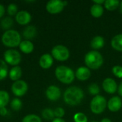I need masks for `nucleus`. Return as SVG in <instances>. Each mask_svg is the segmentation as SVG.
Wrapping results in <instances>:
<instances>
[{
  "label": "nucleus",
  "mask_w": 122,
  "mask_h": 122,
  "mask_svg": "<svg viewBox=\"0 0 122 122\" xmlns=\"http://www.w3.org/2000/svg\"><path fill=\"white\" fill-rule=\"evenodd\" d=\"M7 13L9 16H16L18 13V7L15 4H9L7 7Z\"/></svg>",
  "instance_id": "nucleus-31"
},
{
  "label": "nucleus",
  "mask_w": 122,
  "mask_h": 122,
  "mask_svg": "<svg viewBox=\"0 0 122 122\" xmlns=\"http://www.w3.org/2000/svg\"><path fill=\"white\" fill-rule=\"evenodd\" d=\"M105 44V41L104 39L101 36H97L95 37H94L91 41V46L92 49L97 50V49H100L104 47Z\"/></svg>",
  "instance_id": "nucleus-19"
},
{
  "label": "nucleus",
  "mask_w": 122,
  "mask_h": 122,
  "mask_svg": "<svg viewBox=\"0 0 122 122\" xmlns=\"http://www.w3.org/2000/svg\"><path fill=\"white\" fill-rule=\"evenodd\" d=\"M9 74L8 66L4 60L0 59V81L4 80Z\"/></svg>",
  "instance_id": "nucleus-24"
},
{
  "label": "nucleus",
  "mask_w": 122,
  "mask_h": 122,
  "mask_svg": "<svg viewBox=\"0 0 122 122\" xmlns=\"http://www.w3.org/2000/svg\"><path fill=\"white\" fill-rule=\"evenodd\" d=\"M10 106L14 111H19L22 107V102L19 98H14L11 100Z\"/></svg>",
  "instance_id": "nucleus-27"
},
{
  "label": "nucleus",
  "mask_w": 122,
  "mask_h": 122,
  "mask_svg": "<svg viewBox=\"0 0 122 122\" xmlns=\"http://www.w3.org/2000/svg\"><path fill=\"white\" fill-rule=\"evenodd\" d=\"M0 25H1V28L3 29H5L6 31L9 30L12 27V26L14 25L13 19L11 17H10V16L4 17V18H3L1 19Z\"/></svg>",
  "instance_id": "nucleus-23"
},
{
  "label": "nucleus",
  "mask_w": 122,
  "mask_h": 122,
  "mask_svg": "<svg viewBox=\"0 0 122 122\" xmlns=\"http://www.w3.org/2000/svg\"><path fill=\"white\" fill-rule=\"evenodd\" d=\"M4 13H5V8L3 4H0V19L3 17V16L4 15Z\"/></svg>",
  "instance_id": "nucleus-35"
},
{
  "label": "nucleus",
  "mask_w": 122,
  "mask_h": 122,
  "mask_svg": "<svg viewBox=\"0 0 122 122\" xmlns=\"http://www.w3.org/2000/svg\"><path fill=\"white\" fill-rule=\"evenodd\" d=\"M104 6L108 11H114L117 9L120 4V2L118 0H107L104 2Z\"/></svg>",
  "instance_id": "nucleus-25"
},
{
  "label": "nucleus",
  "mask_w": 122,
  "mask_h": 122,
  "mask_svg": "<svg viewBox=\"0 0 122 122\" xmlns=\"http://www.w3.org/2000/svg\"><path fill=\"white\" fill-rule=\"evenodd\" d=\"M90 69L86 66H80L76 69L75 72V76L79 81H86L90 77Z\"/></svg>",
  "instance_id": "nucleus-14"
},
{
  "label": "nucleus",
  "mask_w": 122,
  "mask_h": 122,
  "mask_svg": "<svg viewBox=\"0 0 122 122\" xmlns=\"http://www.w3.org/2000/svg\"><path fill=\"white\" fill-rule=\"evenodd\" d=\"M91 14L94 18H99L101 17L104 14V8L102 5H98L94 4L90 9Z\"/></svg>",
  "instance_id": "nucleus-21"
},
{
  "label": "nucleus",
  "mask_w": 122,
  "mask_h": 122,
  "mask_svg": "<svg viewBox=\"0 0 122 122\" xmlns=\"http://www.w3.org/2000/svg\"><path fill=\"white\" fill-rule=\"evenodd\" d=\"M4 61L13 66H18L21 61V54L15 49H8L4 53Z\"/></svg>",
  "instance_id": "nucleus-6"
},
{
  "label": "nucleus",
  "mask_w": 122,
  "mask_h": 122,
  "mask_svg": "<svg viewBox=\"0 0 122 122\" xmlns=\"http://www.w3.org/2000/svg\"><path fill=\"white\" fill-rule=\"evenodd\" d=\"M41 115H42V117L44 119L47 120V121L53 120L54 119V117H55L54 111L51 109H49V108L44 109L41 112Z\"/></svg>",
  "instance_id": "nucleus-26"
},
{
  "label": "nucleus",
  "mask_w": 122,
  "mask_h": 122,
  "mask_svg": "<svg viewBox=\"0 0 122 122\" xmlns=\"http://www.w3.org/2000/svg\"></svg>",
  "instance_id": "nucleus-41"
},
{
  "label": "nucleus",
  "mask_w": 122,
  "mask_h": 122,
  "mask_svg": "<svg viewBox=\"0 0 122 122\" xmlns=\"http://www.w3.org/2000/svg\"><path fill=\"white\" fill-rule=\"evenodd\" d=\"M112 46L114 49L122 51V34H119L113 37L111 41Z\"/></svg>",
  "instance_id": "nucleus-20"
},
{
  "label": "nucleus",
  "mask_w": 122,
  "mask_h": 122,
  "mask_svg": "<svg viewBox=\"0 0 122 122\" xmlns=\"http://www.w3.org/2000/svg\"><path fill=\"white\" fill-rule=\"evenodd\" d=\"M64 1L61 0H51L46 5V11L51 14H56L61 12L65 6Z\"/></svg>",
  "instance_id": "nucleus-9"
},
{
  "label": "nucleus",
  "mask_w": 122,
  "mask_h": 122,
  "mask_svg": "<svg viewBox=\"0 0 122 122\" xmlns=\"http://www.w3.org/2000/svg\"><path fill=\"white\" fill-rule=\"evenodd\" d=\"M93 2H94V4H98V5H102V4H104V2H105V1L104 0H94V1H93Z\"/></svg>",
  "instance_id": "nucleus-36"
},
{
  "label": "nucleus",
  "mask_w": 122,
  "mask_h": 122,
  "mask_svg": "<svg viewBox=\"0 0 122 122\" xmlns=\"http://www.w3.org/2000/svg\"><path fill=\"white\" fill-rule=\"evenodd\" d=\"M21 41V34L16 30L9 29L5 31L1 36L2 44L9 48H15L19 46Z\"/></svg>",
  "instance_id": "nucleus-2"
},
{
  "label": "nucleus",
  "mask_w": 122,
  "mask_h": 122,
  "mask_svg": "<svg viewBox=\"0 0 122 122\" xmlns=\"http://www.w3.org/2000/svg\"><path fill=\"white\" fill-rule=\"evenodd\" d=\"M88 90H89V92L92 95H95V96L99 95V94L100 92V88H99V85L95 83L91 84L88 88Z\"/></svg>",
  "instance_id": "nucleus-29"
},
{
  "label": "nucleus",
  "mask_w": 122,
  "mask_h": 122,
  "mask_svg": "<svg viewBox=\"0 0 122 122\" xmlns=\"http://www.w3.org/2000/svg\"><path fill=\"white\" fill-rule=\"evenodd\" d=\"M56 79L61 83L69 84L73 82L75 78V74L73 70L66 66H59L55 70Z\"/></svg>",
  "instance_id": "nucleus-4"
},
{
  "label": "nucleus",
  "mask_w": 122,
  "mask_h": 122,
  "mask_svg": "<svg viewBox=\"0 0 122 122\" xmlns=\"http://www.w3.org/2000/svg\"><path fill=\"white\" fill-rule=\"evenodd\" d=\"M29 89L27 83L24 80H18L14 81L11 87V92L14 96L17 97H22L26 94Z\"/></svg>",
  "instance_id": "nucleus-8"
},
{
  "label": "nucleus",
  "mask_w": 122,
  "mask_h": 122,
  "mask_svg": "<svg viewBox=\"0 0 122 122\" xmlns=\"http://www.w3.org/2000/svg\"><path fill=\"white\" fill-rule=\"evenodd\" d=\"M84 92L77 86H70L66 89L64 94V100L70 106H76L81 103L84 99Z\"/></svg>",
  "instance_id": "nucleus-1"
},
{
  "label": "nucleus",
  "mask_w": 122,
  "mask_h": 122,
  "mask_svg": "<svg viewBox=\"0 0 122 122\" xmlns=\"http://www.w3.org/2000/svg\"><path fill=\"white\" fill-rule=\"evenodd\" d=\"M39 65L40 66L44 69H49L54 63V59L52 56L49 54H44L42 56H41L39 59Z\"/></svg>",
  "instance_id": "nucleus-15"
},
{
  "label": "nucleus",
  "mask_w": 122,
  "mask_h": 122,
  "mask_svg": "<svg viewBox=\"0 0 122 122\" xmlns=\"http://www.w3.org/2000/svg\"><path fill=\"white\" fill-rule=\"evenodd\" d=\"M9 102V94L6 91L0 90V109L6 107Z\"/></svg>",
  "instance_id": "nucleus-22"
},
{
  "label": "nucleus",
  "mask_w": 122,
  "mask_h": 122,
  "mask_svg": "<svg viewBox=\"0 0 122 122\" xmlns=\"http://www.w3.org/2000/svg\"><path fill=\"white\" fill-rule=\"evenodd\" d=\"M118 93L122 97V81L120 83V84L118 87Z\"/></svg>",
  "instance_id": "nucleus-37"
},
{
  "label": "nucleus",
  "mask_w": 122,
  "mask_h": 122,
  "mask_svg": "<svg viewBox=\"0 0 122 122\" xmlns=\"http://www.w3.org/2000/svg\"><path fill=\"white\" fill-rule=\"evenodd\" d=\"M107 102L106 99L101 95L95 96L91 101L90 109L92 113L95 114H102L106 109Z\"/></svg>",
  "instance_id": "nucleus-5"
},
{
  "label": "nucleus",
  "mask_w": 122,
  "mask_h": 122,
  "mask_svg": "<svg viewBox=\"0 0 122 122\" xmlns=\"http://www.w3.org/2000/svg\"><path fill=\"white\" fill-rule=\"evenodd\" d=\"M51 122H66L63 119L61 118H54Z\"/></svg>",
  "instance_id": "nucleus-38"
},
{
  "label": "nucleus",
  "mask_w": 122,
  "mask_h": 122,
  "mask_svg": "<svg viewBox=\"0 0 122 122\" xmlns=\"http://www.w3.org/2000/svg\"><path fill=\"white\" fill-rule=\"evenodd\" d=\"M19 46V49L21 50V51L26 54H31L34 51V44L29 40L21 41Z\"/></svg>",
  "instance_id": "nucleus-16"
},
{
  "label": "nucleus",
  "mask_w": 122,
  "mask_h": 122,
  "mask_svg": "<svg viewBox=\"0 0 122 122\" xmlns=\"http://www.w3.org/2000/svg\"><path fill=\"white\" fill-rule=\"evenodd\" d=\"M107 107L109 111L117 112L119 111L122 107V100L119 97H113L107 102Z\"/></svg>",
  "instance_id": "nucleus-13"
},
{
  "label": "nucleus",
  "mask_w": 122,
  "mask_h": 122,
  "mask_svg": "<svg viewBox=\"0 0 122 122\" xmlns=\"http://www.w3.org/2000/svg\"><path fill=\"white\" fill-rule=\"evenodd\" d=\"M21 122H42L41 118L36 114H28L25 116Z\"/></svg>",
  "instance_id": "nucleus-28"
},
{
  "label": "nucleus",
  "mask_w": 122,
  "mask_h": 122,
  "mask_svg": "<svg viewBox=\"0 0 122 122\" xmlns=\"http://www.w3.org/2000/svg\"><path fill=\"white\" fill-rule=\"evenodd\" d=\"M51 56L54 59L59 61H66L70 56L69 49L64 45H56L51 50Z\"/></svg>",
  "instance_id": "nucleus-7"
},
{
  "label": "nucleus",
  "mask_w": 122,
  "mask_h": 122,
  "mask_svg": "<svg viewBox=\"0 0 122 122\" xmlns=\"http://www.w3.org/2000/svg\"><path fill=\"white\" fill-rule=\"evenodd\" d=\"M84 62L86 67L89 69L97 70L102 66L104 63V59L102 55L99 51L94 50L88 52L85 55Z\"/></svg>",
  "instance_id": "nucleus-3"
},
{
  "label": "nucleus",
  "mask_w": 122,
  "mask_h": 122,
  "mask_svg": "<svg viewBox=\"0 0 122 122\" xmlns=\"http://www.w3.org/2000/svg\"><path fill=\"white\" fill-rule=\"evenodd\" d=\"M21 75H22V70L19 66H13L9 72V76L10 79L14 82L20 80Z\"/></svg>",
  "instance_id": "nucleus-18"
},
{
  "label": "nucleus",
  "mask_w": 122,
  "mask_h": 122,
  "mask_svg": "<svg viewBox=\"0 0 122 122\" xmlns=\"http://www.w3.org/2000/svg\"><path fill=\"white\" fill-rule=\"evenodd\" d=\"M37 34L36 28L34 26L29 25L24 28L23 30V36L26 39V40H31L34 39Z\"/></svg>",
  "instance_id": "nucleus-17"
},
{
  "label": "nucleus",
  "mask_w": 122,
  "mask_h": 122,
  "mask_svg": "<svg viewBox=\"0 0 122 122\" xmlns=\"http://www.w3.org/2000/svg\"><path fill=\"white\" fill-rule=\"evenodd\" d=\"M8 114V110L6 107L0 109V116L1 117H5Z\"/></svg>",
  "instance_id": "nucleus-34"
},
{
  "label": "nucleus",
  "mask_w": 122,
  "mask_h": 122,
  "mask_svg": "<svg viewBox=\"0 0 122 122\" xmlns=\"http://www.w3.org/2000/svg\"><path fill=\"white\" fill-rule=\"evenodd\" d=\"M102 87L104 90L108 94H114L118 89V86L114 79L112 78H107L103 81Z\"/></svg>",
  "instance_id": "nucleus-12"
},
{
  "label": "nucleus",
  "mask_w": 122,
  "mask_h": 122,
  "mask_svg": "<svg viewBox=\"0 0 122 122\" xmlns=\"http://www.w3.org/2000/svg\"><path fill=\"white\" fill-rule=\"evenodd\" d=\"M119 8H120V11H121V13L122 14V1L120 3V4H119Z\"/></svg>",
  "instance_id": "nucleus-40"
},
{
  "label": "nucleus",
  "mask_w": 122,
  "mask_h": 122,
  "mask_svg": "<svg viewBox=\"0 0 122 122\" xmlns=\"http://www.w3.org/2000/svg\"><path fill=\"white\" fill-rule=\"evenodd\" d=\"M54 116H55L56 118H61V119H62V117L65 114V111L61 107H57V108H56L54 110Z\"/></svg>",
  "instance_id": "nucleus-33"
},
{
  "label": "nucleus",
  "mask_w": 122,
  "mask_h": 122,
  "mask_svg": "<svg viewBox=\"0 0 122 122\" xmlns=\"http://www.w3.org/2000/svg\"><path fill=\"white\" fill-rule=\"evenodd\" d=\"M46 96L50 101H57L61 97V90L58 86L55 85H51L46 90Z\"/></svg>",
  "instance_id": "nucleus-10"
},
{
  "label": "nucleus",
  "mask_w": 122,
  "mask_h": 122,
  "mask_svg": "<svg viewBox=\"0 0 122 122\" xmlns=\"http://www.w3.org/2000/svg\"><path fill=\"white\" fill-rule=\"evenodd\" d=\"M16 21L20 25H27L30 23L31 20V16L29 12L25 10H21L18 11L16 15L15 16Z\"/></svg>",
  "instance_id": "nucleus-11"
},
{
  "label": "nucleus",
  "mask_w": 122,
  "mask_h": 122,
  "mask_svg": "<svg viewBox=\"0 0 122 122\" xmlns=\"http://www.w3.org/2000/svg\"><path fill=\"white\" fill-rule=\"evenodd\" d=\"M74 120L75 122H88V118L84 113L78 112L74 114Z\"/></svg>",
  "instance_id": "nucleus-30"
},
{
  "label": "nucleus",
  "mask_w": 122,
  "mask_h": 122,
  "mask_svg": "<svg viewBox=\"0 0 122 122\" xmlns=\"http://www.w3.org/2000/svg\"><path fill=\"white\" fill-rule=\"evenodd\" d=\"M112 72L115 76L118 78H122V66H114L112 68Z\"/></svg>",
  "instance_id": "nucleus-32"
},
{
  "label": "nucleus",
  "mask_w": 122,
  "mask_h": 122,
  "mask_svg": "<svg viewBox=\"0 0 122 122\" xmlns=\"http://www.w3.org/2000/svg\"><path fill=\"white\" fill-rule=\"evenodd\" d=\"M101 122H112V121L109 119H108V118H104V119H103L102 120Z\"/></svg>",
  "instance_id": "nucleus-39"
}]
</instances>
